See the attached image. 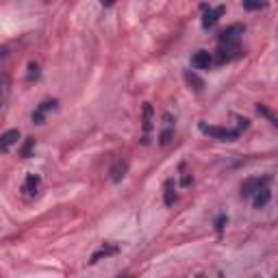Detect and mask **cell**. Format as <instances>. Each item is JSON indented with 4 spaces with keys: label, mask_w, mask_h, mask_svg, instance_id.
Listing matches in <instances>:
<instances>
[{
    "label": "cell",
    "mask_w": 278,
    "mask_h": 278,
    "mask_svg": "<svg viewBox=\"0 0 278 278\" xmlns=\"http://www.w3.org/2000/svg\"><path fill=\"white\" fill-rule=\"evenodd\" d=\"M163 200H165V207H174V202H176V187H174V181H165V196H163Z\"/></svg>",
    "instance_id": "cell-15"
},
{
    "label": "cell",
    "mask_w": 278,
    "mask_h": 278,
    "mask_svg": "<svg viewBox=\"0 0 278 278\" xmlns=\"http://www.w3.org/2000/svg\"><path fill=\"white\" fill-rule=\"evenodd\" d=\"M55 104H57V100H44L37 107V111H33V122H35V124H44V115L48 113L50 109H55Z\"/></svg>",
    "instance_id": "cell-14"
},
{
    "label": "cell",
    "mask_w": 278,
    "mask_h": 278,
    "mask_svg": "<svg viewBox=\"0 0 278 278\" xmlns=\"http://www.w3.org/2000/svg\"><path fill=\"white\" fill-rule=\"evenodd\" d=\"M126 172H128V161L126 159H117V161L109 168V178L113 183H120L124 176H126Z\"/></svg>",
    "instance_id": "cell-6"
},
{
    "label": "cell",
    "mask_w": 278,
    "mask_h": 278,
    "mask_svg": "<svg viewBox=\"0 0 278 278\" xmlns=\"http://www.w3.org/2000/svg\"><path fill=\"white\" fill-rule=\"evenodd\" d=\"M200 133L209 135L211 139H220V142H235L239 137L237 128H226V126H209V124H200Z\"/></svg>",
    "instance_id": "cell-1"
},
{
    "label": "cell",
    "mask_w": 278,
    "mask_h": 278,
    "mask_svg": "<svg viewBox=\"0 0 278 278\" xmlns=\"http://www.w3.org/2000/svg\"><path fill=\"white\" fill-rule=\"evenodd\" d=\"M185 81H187L189 85H194L196 91H200V89L204 87V81H202V78H198L194 72H185Z\"/></svg>",
    "instance_id": "cell-17"
},
{
    "label": "cell",
    "mask_w": 278,
    "mask_h": 278,
    "mask_svg": "<svg viewBox=\"0 0 278 278\" xmlns=\"http://www.w3.org/2000/svg\"><path fill=\"white\" fill-rule=\"evenodd\" d=\"M172 137H174V120H172L170 113L163 115V133H161V144H170Z\"/></svg>",
    "instance_id": "cell-13"
},
{
    "label": "cell",
    "mask_w": 278,
    "mask_h": 278,
    "mask_svg": "<svg viewBox=\"0 0 278 278\" xmlns=\"http://www.w3.org/2000/svg\"><path fill=\"white\" fill-rule=\"evenodd\" d=\"M152 104L146 102L144 104V144H150V133H152Z\"/></svg>",
    "instance_id": "cell-8"
},
{
    "label": "cell",
    "mask_w": 278,
    "mask_h": 278,
    "mask_svg": "<svg viewBox=\"0 0 278 278\" xmlns=\"http://www.w3.org/2000/svg\"><path fill=\"white\" fill-rule=\"evenodd\" d=\"M39 185H42V178H39L37 174H29L26 176V181L22 185V191L26 196H37V191H39Z\"/></svg>",
    "instance_id": "cell-11"
},
{
    "label": "cell",
    "mask_w": 278,
    "mask_h": 278,
    "mask_svg": "<svg viewBox=\"0 0 278 278\" xmlns=\"http://www.w3.org/2000/svg\"><path fill=\"white\" fill-rule=\"evenodd\" d=\"M243 26L241 24H233L228 29H224L220 33V46H239V39L243 35Z\"/></svg>",
    "instance_id": "cell-2"
},
{
    "label": "cell",
    "mask_w": 278,
    "mask_h": 278,
    "mask_svg": "<svg viewBox=\"0 0 278 278\" xmlns=\"http://www.w3.org/2000/svg\"><path fill=\"white\" fill-rule=\"evenodd\" d=\"M191 65H194L196 70H209L211 65H213V57H211V52L207 50H198L194 57H191Z\"/></svg>",
    "instance_id": "cell-7"
},
{
    "label": "cell",
    "mask_w": 278,
    "mask_h": 278,
    "mask_svg": "<svg viewBox=\"0 0 278 278\" xmlns=\"http://www.w3.org/2000/svg\"><path fill=\"white\" fill-rule=\"evenodd\" d=\"M239 55H241V46H220L215 61L217 63H228V61H233V59H237Z\"/></svg>",
    "instance_id": "cell-5"
},
{
    "label": "cell",
    "mask_w": 278,
    "mask_h": 278,
    "mask_svg": "<svg viewBox=\"0 0 278 278\" xmlns=\"http://www.w3.org/2000/svg\"><path fill=\"white\" fill-rule=\"evenodd\" d=\"M117 250H120V246H115V243H104V246L100 248V250H96L94 254H91V265L94 263H98L100 259H107V256H111V254H117Z\"/></svg>",
    "instance_id": "cell-10"
},
{
    "label": "cell",
    "mask_w": 278,
    "mask_h": 278,
    "mask_svg": "<svg viewBox=\"0 0 278 278\" xmlns=\"http://www.w3.org/2000/svg\"><path fill=\"white\" fill-rule=\"evenodd\" d=\"M18 142H20V130L18 128H11V130H7V133H3L0 135V155H7Z\"/></svg>",
    "instance_id": "cell-4"
},
{
    "label": "cell",
    "mask_w": 278,
    "mask_h": 278,
    "mask_svg": "<svg viewBox=\"0 0 278 278\" xmlns=\"http://www.w3.org/2000/svg\"><path fill=\"white\" fill-rule=\"evenodd\" d=\"M33 146H35V139L29 137V142H26L24 148H22V157H29V155H31V148H33Z\"/></svg>",
    "instance_id": "cell-20"
},
{
    "label": "cell",
    "mask_w": 278,
    "mask_h": 278,
    "mask_svg": "<svg viewBox=\"0 0 278 278\" xmlns=\"http://www.w3.org/2000/svg\"><path fill=\"white\" fill-rule=\"evenodd\" d=\"M5 57H7V48H5V46H0V61H3Z\"/></svg>",
    "instance_id": "cell-22"
},
{
    "label": "cell",
    "mask_w": 278,
    "mask_h": 278,
    "mask_svg": "<svg viewBox=\"0 0 278 278\" xmlns=\"http://www.w3.org/2000/svg\"><path fill=\"white\" fill-rule=\"evenodd\" d=\"M269 198H272V191H269V185H265V187H261L252 198H250V200H252L254 209H263L269 202Z\"/></svg>",
    "instance_id": "cell-12"
},
{
    "label": "cell",
    "mask_w": 278,
    "mask_h": 278,
    "mask_svg": "<svg viewBox=\"0 0 278 278\" xmlns=\"http://www.w3.org/2000/svg\"><path fill=\"white\" fill-rule=\"evenodd\" d=\"M265 3H243V9H248V11H261V9H265Z\"/></svg>",
    "instance_id": "cell-18"
},
{
    "label": "cell",
    "mask_w": 278,
    "mask_h": 278,
    "mask_svg": "<svg viewBox=\"0 0 278 278\" xmlns=\"http://www.w3.org/2000/svg\"><path fill=\"white\" fill-rule=\"evenodd\" d=\"M265 185H269V178L267 176H263V178H248V181H243L241 185V196L243 198H252L256 191H259L261 187H265Z\"/></svg>",
    "instance_id": "cell-3"
},
{
    "label": "cell",
    "mask_w": 278,
    "mask_h": 278,
    "mask_svg": "<svg viewBox=\"0 0 278 278\" xmlns=\"http://www.w3.org/2000/svg\"><path fill=\"white\" fill-rule=\"evenodd\" d=\"M224 13V7L220 5V7H215V9H209L204 11V18H202V29H211V26H215V22L220 20V16Z\"/></svg>",
    "instance_id": "cell-9"
},
{
    "label": "cell",
    "mask_w": 278,
    "mask_h": 278,
    "mask_svg": "<svg viewBox=\"0 0 278 278\" xmlns=\"http://www.w3.org/2000/svg\"><path fill=\"white\" fill-rule=\"evenodd\" d=\"M9 91H11V81H9V76H0V109L5 107L7 98H9Z\"/></svg>",
    "instance_id": "cell-16"
},
{
    "label": "cell",
    "mask_w": 278,
    "mask_h": 278,
    "mask_svg": "<svg viewBox=\"0 0 278 278\" xmlns=\"http://www.w3.org/2000/svg\"><path fill=\"white\" fill-rule=\"evenodd\" d=\"M256 109H259V113L267 115V117H269V122H272V124H276V117H274V113H272V111H269V109H265V107H263V104H259V107H256Z\"/></svg>",
    "instance_id": "cell-19"
},
{
    "label": "cell",
    "mask_w": 278,
    "mask_h": 278,
    "mask_svg": "<svg viewBox=\"0 0 278 278\" xmlns=\"http://www.w3.org/2000/svg\"><path fill=\"white\" fill-rule=\"evenodd\" d=\"M29 70H31V72H29V78H33V76L37 78V74H39V72H37V63H31Z\"/></svg>",
    "instance_id": "cell-21"
}]
</instances>
